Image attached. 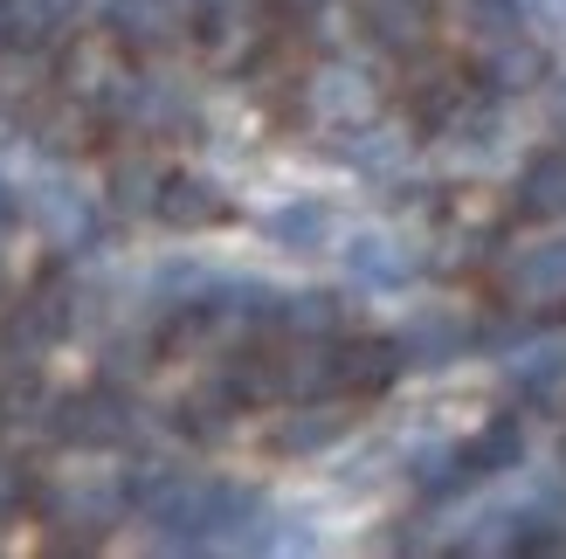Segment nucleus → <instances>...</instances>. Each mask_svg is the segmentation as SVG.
Here are the masks:
<instances>
[{
	"label": "nucleus",
	"instance_id": "31",
	"mask_svg": "<svg viewBox=\"0 0 566 559\" xmlns=\"http://www.w3.org/2000/svg\"><path fill=\"white\" fill-rule=\"evenodd\" d=\"M525 8H532V14H539L546 28H566V0H525Z\"/></svg>",
	"mask_w": 566,
	"mask_h": 559
},
{
	"label": "nucleus",
	"instance_id": "2",
	"mask_svg": "<svg viewBox=\"0 0 566 559\" xmlns=\"http://www.w3.org/2000/svg\"><path fill=\"white\" fill-rule=\"evenodd\" d=\"M193 21H201V8L193 0H104V28L118 49H174L193 35Z\"/></svg>",
	"mask_w": 566,
	"mask_h": 559
},
{
	"label": "nucleus",
	"instance_id": "32",
	"mask_svg": "<svg viewBox=\"0 0 566 559\" xmlns=\"http://www.w3.org/2000/svg\"><path fill=\"white\" fill-rule=\"evenodd\" d=\"M283 8H291V14H311V8H325V0H283Z\"/></svg>",
	"mask_w": 566,
	"mask_h": 559
},
{
	"label": "nucleus",
	"instance_id": "19",
	"mask_svg": "<svg viewBox=\"0 0 566 559\" xmlns=\"http://www.w3.org/2000/svg\"><path fill=\"white\" fill-rule=\"evenodd\" d=\"M463 456H470V477H497V470H518L525 463V422L518 414H497V422L463 442Z\"/></svg>",
	"mask_w": 566,
	"mask_h": 559
},
{
	"label": "nucleus",
	"instance_id": "6",
	"mask_svg": "<svg viewBox=\"0 0 566 559\" xmlns=\"http://www.w3.org/2000/svg\"><path fill=\"white\" fill-rule=\"evenodd\" d=\"M42 511H49V525H63V532H76L83 546H91V539H104L111 525H118L125 484H76V491H55Z\"/></svg>",
	"mask_w": 566,
	"mask_h": 559
},
{
	"label": "nucleus",
	"instance_id": "13",
	"mask_svg": "<svg viewBox=\"0 0 566 559\" xmlns=\"http://www.w3.org/2000/svg\"><path fill=\"white\" fill-rule=\"evenodd\" d=\"M76 0H0V49H49Z\"/></svg>",
	"mask_w": 566,
	"mask_h": 559
},
{
	"label": "nucleus",
	"instance_id": "1",
	"mask_svg": "<svg viewBox=\"0 0 566 559\" xmlns=\"http://www.w3.org/2000/svg\"><path fill=\"white\" fill-rule=\"evenodd\" d=\"M49 429L70 442V450H125L138 435V408L118 394V387H91V394H70L55 401Z\"/></svg>",
	"mask_w": 566,
	"mask_h": 559
},
{
	"label": "nucleus",
	"instance_id": "28",
	"mask_svg": "<svg viewBox=\"0 0 566 559\" xmlns=\"http://www.w3.org/2000/svg\"><path fill=\"white\" fill-rule=\"evenodd\" d=\"M159 166H146V159H118L111 166V193H118V208H153L159 201Z\"/></svg>",
	"mask_w": 566,
	"mask_h": 559
},
{
	"label": "nucleus",
	"instance_id": "18",
	"mask_svg": "<svg viewBox=\"0 0 566 559\" xmlns=\"http://www.w3.org/2000/svg\"><path fill=\"white\" fill-rule=\"evenodd\" d=\"M338 435H346V414L338 408H304V414H283L270 429V450L276 456H311V450H332Z\"/></svg>",
	"mask_w": 566,
	"mask_h": 559
},
{
	"label": "nucleus",
	"instance_id": "26",
	"mask_svg": "<svg viewBox=\"0 0 566 559\" xmlns=\"http://www.w3.org/2000/svg\"><path fill=\"white\" fill-rule=\"evenodd\" d=\"M415 484L421 491H457V484H476L470 477V456H463V442H429V450H415Z\"/></svg>",
	"mask_w": 566,
	"mask_h": 559
},
{
	"label": "nucleus",
	"instance_id": "36",
	"mask_svg": "<svg viewBox=\"0 0 566 559\" xmlns=\"http://www.w3.org/2000/svg\"><path fill=\"white\" fill-rule=\"evenodd\" d=\"M0 518H8V511H0Z\"/></svg>",
	"mask_w": 566,
	"mask_h": 559
},
{
	"label": "nucleus",
	"instance_id": "27",
	"mask_svg": "<svg viewBox=\"0 0 566 559\" xmlns=\"http://www.w3.org/2000/svg\"><path fill=\"white\" fill-rule=\"evenodd\" d=\"M525 0H463V21H470V35L476 42H504V35H518V28H525Z\"/></svg>",
	"mask_w": 566,
	"mask_h": 559
},
{
	"label": "nucleus",
	"instance_id": "5",
	"mask_svg": "<svg viewBox=\"0 0 566 559\" xmlns=\"http://www.w3.org/2000/svg\"><path fill=\"white\" fill-rule=\"evenodd\" d=\"M70 325H76V304H70V291L49 276L42 291L21 297V312H14V325H8V352L35 359V352H49L55 339H70Z\"/></svg>",
	"mask_w": 566,
	"mask_h": 559
},
{
	"label": "nucleus",
	"instance_id": "24",
	"mask_svg": "<svg viewBox=\"0 0 566 559\" xmlns=\"http://www.w3.org/2000/svg\"><path fill=\"white\" fill-rule=\"evenodd\" d=\"M276 325L291 331V339H332L338 331V297L332 291H291L276 304Z\"/></svg>",
	"mask_w": 566,
	"mask_h": 559
},
{
	"label": "nucleus",
	"instance_id": "30",
	"mask_svg": "<svg viewBox=\"0 0 566 559\" xmlns=\"http://www.w3.org/2000/svg\"><path fill=\"white\" fill-rule=\"evenodd\" d=\"M14 221H21V193H14L8 180H0V235H8V229H14Z\"/></svg>",
	"mask_w": 566,
	"mask_h": 559
},
{
	"label": "nucleus",
	"instance_id": "11",
	"mask_svg": "<svg viewBox=\"0 0 566 559\" xmlns=\"http://www.w3.org/2000/svg\"><path fill=\"white\" fill-rule=\"evenodd\" d=\"M408 367L401 339H353L338 346V394H380V387H394Z\"/></svg>",
	"mask_w": 566,
	"mask_h": 559
},
{
	"label": "nucleus",
	"instance_id": "35",
	"mask_svg": "<svg viewBox=\"0 0 566 559\" xmlns=\"http://www.w3.org/2000/svg\"><path fill=\"white\" fill-rule=\"evenodd\" d=\"M559 125H566V110H559Z\"/></svg>",
	"mask_w": 566,
	"mask_h": 559
},
{
	"label": "nucleus",
	"instance_id": "3",
	"mask_svg": "<svg viewBox=\"0 0 566 559\" xmlns=\"http://www.w3.org/2000/svg\"><path fill=\"white\" fill-rule=\"evenodd\" d=\"M193 35H201V49H208L214 70H242L249 55L263 49V21H256V8H249V0H208Z\"/></svg>",
	"mask_w": 566,
	"mask_h": 559
},
{
	"label": "nucleus",
	"instance_id": "14",
	"mask_svg": "<svg viewBox=\"0 0 566 559\" xmlns=\"http://www.w3.org/2000/svg\"><path fill=\"white\" fill-rule=\"evenodd\" d=\"M470 97H476V91H470V76H463L457 63H429V70L415 76V97H408V104H415V125H421V131H442Z\"/></svg>",
	"mask_w": 566,
	"mask_h": 559
},
{
	"label": "nucleus",
	"instance_id": "23",
	"mask_svg": "<svg viewBox=\"0 0 566 559\" xmlns=\"http://www.w3.org/2000/svg\"><path fill=\"white\" fill-rule=\"evenodd\" d=\"M504 373H512V387H518V394L546 401L553 387L566 380V339H539V346H525V352H518V359H512Z\"/></svg>",
	"mask_w": 566,
	"mask_h": 559
},
{
	"label": "nucleus",
	"instance_id": "9",
	"mask_svg": "<svg viewBox=\"0 0 566 559\" xmlns=\"http://www.w3.org/2000/svg\"><path fill=\"white\" fill-rule=\"evenodd\" d=\"M35 221L49 229V242H63V249H83L97 235V208H91V193H76L70 180H35Z\"/></svg>",
	"mask_w": 566,
	"mask_h": 559
},
{
	"label": "nucleus",
	"instance_id": "22",
	"mask_svg": "<svg viewBox=\"0 0 566 559\" xmlns=\"http://www.w3.org/2000/svg\"><path fill=\"white\" fill-rule=\"evenodd\" d=\"M539 70H546V55L525 35H504V42L484 49V83L491 91H525V83H539Z\"/></svg>",
	"mask_w": 566,
	"mask_h": 559
},
{
	"label": "nucleus",
	"instance_id": "29",
	"mask_svg": "<svg viewBox=\"0 0 566 559\" xmlns=\"http://www.w3.org/2000/svg\"><path fill=\"white\" fill-rule=\"evenodd\" d=\"M21 497H28V477L14 463H0V511H21Z\"/></svg>",
	"mask_w": 566,
	"mask_h": 559
},
{
	"label": "nucleus",
	"instance_id": "16",
	"mask_svg": "<svg viewBox=\"0 0 566 559\" xmlns=\"http://www.w3.org/2000/svg\"><path fill=\"white\" fill-rule=\"evenodd\" d=\"M463 346H470L463 318H442V312L415 318V325L401 331V352H408V367H449V359H463Z\"/></svg>",
	"mask_w": 566,
	"mask_h": 559
},
{
	"label": "nucleus",
	"instance_id": "10",
	"mask_svg": "<svg viewBox=\"0 0 566 559\" xmlns=\"http://www.w3.org/2000/svg\"><path fill=\"white\" fill-rule=\"evenodd\" d=\"M346 276H353V284H366V291H401L408 276H415V249H401V242L380 235V229H366V235L346 242Z\"/></svg>",
	"mask_w": 566,
	"mask_h": 559
},
{
	"label": "nucleus",
	"instance_id": "34",
	"mask_svg": "<svg viewBox=\"0 0 566 559\" xmlns=\"http://www.w3.org/2000/svg\"><path fill=\"white\" fill-rule=\"evenodd\" d=\"M193 8H208V0H193Z\"/></svg>",
	"mask_w": 566,
	"mask_h": 559
},
{
	"label": "nucleus",
	"instance_id": "33",
	"mask_svg": "<svg viewBox=\"0 0 566 559\" xmlns=\"http://www.w3.org/2000/svg\"><path fill=\"white\" fill-rule=\"evenodd\" d=\"M0 291H8V263H0Z\"/></svg>",
	"mask_w": 566,
	"mask_h": 559
},
{
	"label": "nucleus",
	"instance_id": "12",
	"mask_svg": "<svg viewBox=\"0 0 566 559\" xmlns=\"http://www.w3.org/2000/svg\"><path fill=\"white\" fill-rule=\"evenodd\" d=\"M359 21L394 55H421V42H429V8L421 0H359Z\"/></svg>",
	"mask_w": 566,
	"mask_h": 559
},
{
	"label": "nucleus",
	"instance_id": "4",
	"mask_svg": "<svg viewBox=\"0 0 566 559\" xmlns=\"http://www.w3.org/2000/svg\"><path fill=\"white\" fill-rule=\"evenodd\" d=\"M153 214L166 221V229H180V235H201V229H221L235 208H229V193H221L214 180H201V173H166Z\"/></svg>",
	"mask_w": 566,
	"mask_h": 559
},
{
	"label": "nucleus",
	"instance_id": "8",
	"mask_svg": "<svg viewBox=\"0 0 566 559\" xmlns=\"http://www.w3.org/2000/svg\"><path fill=\"white\" fill-rule=\"evenodd\" d=\"M304 104H311V118H325V125H359L366 110H374V83H366V70H353V63H325L311 76Z\"/></svg>",
	"mask_w": 566,
	"mask_h": 559
},
{
	"label": "nucleus",
	"instance_id": "20",
	"mask_svg": "<svg viewBox=\"0 0 566 559\" xmlns=\"http://www.w3.org/2000/svg\"><path fill=\"white\" fill-rule=\"evenodd\" d=\"M338 159L359 166V173H394V166L408 159V138L387 131V125H346V138H338Z\"/></svg>",
	"mask_w": 566,
	"mask_h": 559
},
{
	"label": "nucleus",
	"instance_id": "7",
	"mask_svg": "<svg viewBox=\"0 0 566 559\" xmlns=\"http://www.w3.org/2000/svg\"><path fill=\"white\" fill-rule=\"evenodd\" d=\"M276 387L283 401H318V394H338V346L332 339H297L276 352Z\"/></svg>",
	"mask_w": 566,
	"mask_h": 559
},
{
	"label": "nucleus",
	"instance_id": "15",
	"mask_svg": "<svg viewBox=\"0 0 566 559\" xmlns=\"http://www.w3.org/2000/svg\"><path fill=\"white\" fill-rule=\"evenodd\" d=\"M504 297H512V304H546V297H566V242L525 249V256L504 270Z\"/></svg>",
	"mask_w": 566,
	"mask_h": 559
},
{
	"label": "nucleus",
	"instance_id": "21",
	"mask_svg": "<svg viewBox=\"0 0 566 559\" xmlns=\"http://www.w3.org/2000/svg\"><path fill=\"white\" fill-rule=\"evenodd\" d=\"M325 235H332V208L325 201H283L276 214H270V242L276 249H325Z\"/></svg>",
	"mask_w": 566,
	"mask_h": 559
},
{
	"label": "nucleus",
	"instance_id": "17",
	"mask_svg": "<svg viewBox=\"0 0 566 559\" xmlns=\"http://www.w3.org/2000/svg\"><path fill=\"white\" fill-rule=\"evenodd\" d=\"M518 214H532V221H559L566 214V152H539L518 173Z\"/></svg>",
	"mask_w": 566,
	"mask_h": 559
},
{
	"label": "nucleus",
	"instance_id": "25",
	"mask_svg": "<svg viewBox=\"0 0 566 559\" xmlns=\"http://www.w3.org/2000/svg\"><path fill=\"white\" fill-rule=\"evenodd\" d=\"M221 387L235 394V408L283 401V387H276V352H235V359H229V373H221Z\"/></svg>",
	"mask_w": 566,
	"mask_h": 559
}]
</instances>
